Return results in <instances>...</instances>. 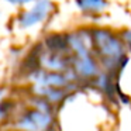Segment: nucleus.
I'll return each mask as SVG.
<instances>
[{"instance_id":"nucleus-1","label":"nucleus","mask_w":131,"mask_h":131,"mask_svg":"<svg viewBox=\"0 0 131 131\" xmlns=\"http://www.w3.org/2000/svg\"><path fill=\"white\" fill-rule=\"evenodd\" d=\"M116 103L93 86H82L57 106L58 131H110Z\"/></svg>"},{"instance_id":"nucleus-2","label":"nucleus","mask_w":131,"mask_h":131,"mask_svg":"<svg viewBox=\"0 0 131 131\" xmlns=\"http://www.w3.org/2000/svg\"><path fill=\"white\" fill-rule=\"evenodd\" d=\"M55 4L51 0H37L35 4L30 10L21 12L18 16V24L23 28H30L37 24L47 21L52 14H54Z\"/></svg>"},{"instance_id":"nucleus-3","label":"nucleus","mask_w":131,"mask_h":131,"mask_svg":"<svg viewBox=\"0 0 131 131\" xmlns=\"http://www.w3.org/2000/svg\"><path fill=\"white\" fill-rule=\"evenodd\" d=\"M110 131H131V100H118Z\"/></svg>"},{"instance_id":"nucleus-4","label":"nucleus","mask_w":131,"mask_h":131,"mask_svg":"<svg viewBox=\"0 0 131 131\" xmlns=\"http://www.w3.org/2000/svg\"><path fill=\"white\" fill-rule=\"evenodd\" d=\"M75 2L83 14L93 16V17L102 14L103 10L108 6L107 0H75Z\"/></svg>"},{"instance_id":"nucleus-5","label":"nucleus","mask_w":131,"mask_h":131,"mask_svg":"<svg viewBox=\"0 0 131 131\" xmlns=\"http://www.w3.org/2000/svg\"><path fill=\"white\" fill-rule=\"evenodd\" d=\"M121 35V40L125 45V49H127L128 55L131 57V30H124V31L120 32Z\"/></svg>"},{"instance_id":"nucleus-6","label":"nucleus","mask_w":131,"mask_h":131,"mask_svg":"<svg viewBox=\"0 0 131 131\" xmlns=\"http://www.w3.org/2000/svg\"><path fill=\"white\" fill-rule=\"evenodd\" d=\"M7 2L12 4H20V6H23V4H28V3H32V2H37V0H7Z\"/></svg>"}]
</instances>
